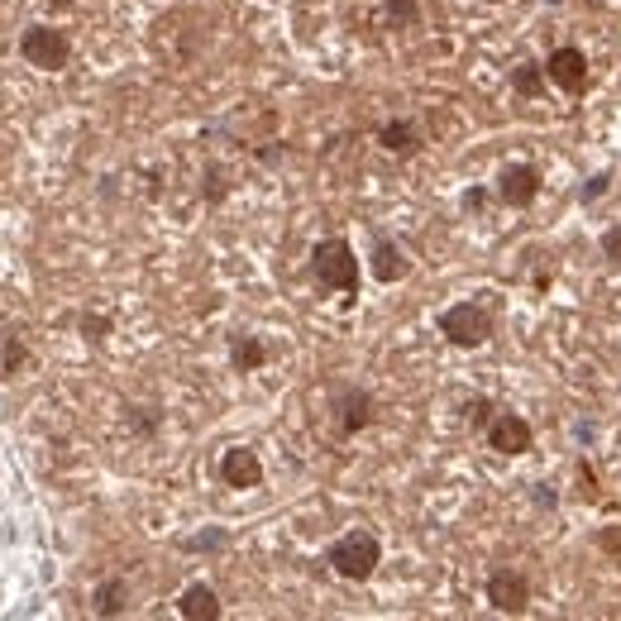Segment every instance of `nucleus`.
Here are the masks:
<instances>
[{
	"instance_id": "f257e3e1",
	"label": "nucleus",
	"mask_w": 621,
	"mask_h": 621,
	"mask_svg": "<svg viewBox=\"0 0 621 621\" xmlns=\"http://www.w3.org/2000/svg\"><path fill=\"white\" fill-rule=\"evenodd\" d=\"M325 564H330L340 579L364 583V579H373V569L383 564V545H378L373 531H344V536L325 550Z\"/></svg>"
},
{
	"instance_id": "f03ea898",
	"label": "nucleus",
	"mask_w": 621,
	"mask_h": 621,
	"mask_svg": "<svg viewBox=\"0 0 621 621\" xmlns=\"http://www.w3.org/2000/svg\"><path fill=\"white\" fill-rule=\"evenodd\" d=\"M311 278L325 292H359V258L349 249V239H321L311 249Z\"/></svg>"
},
{
	"instance_id": "7ed1b4c3",
	"label": "nucleus",
	"mask_w": 621,
	"mask_h": 621,
	"mask_svg": "<svg viewBox=\"0 0 621 621\" xmlns=\"http://www.w3.org/2000/svg\"><path fill=\"white\" fill-rule=\"evenodd\" d=\"M20 58L29 67H39V72H63L72 63V39L53 24H29L20 34Z\"/></svg>"
},
{
	"instance_id": "20e7f679",
	"label": "nucleus",
	"mask_w": 621,
	"mask_h": 621,
	"mask_svg": "<svg viewBox=\"0 0 621 621\" xmlns=\"http://www.w3.org/2000/svg\"><path fill=\"white\" fill-rule=\"evenodd\" d=\"M440 335H445L450 344H459V349H478V344L493 335V321L483 316V306L459 301V306H450V311L440 316Z\"/></svg>"
},
{
	"instance_id": "39448f33",
	"label": "nucleus",
	"mask_w": 621,
	"mask_h": 621,
	"mask_svg": "<svg viewBox=\"0 0 621 621\" xmlns=\"http://www.w3.org/2000/svg\"><path fill=\"white\" fill-rule=\"evenodd\" d=\"M335 430L340 435H359L364 426H373V397L364 387H335Z\"/></svg>"
},
{
	"instance_id": "423d86ee",
	"label": "nucleus",
	"mask_w": 621,
	"mask_h": 621,
	"mask_svg": "<svg viewBox=\"0 0 621 621\" xmlns=\"http://www.w3.org/2000/svg\"><path fill=\"white\" fill-rule=\"evenodd\" d=\"M488 602L497 612H521L531 602V583L521 579V569H493L488 574Z\"/></svg>"
},
{
	"instance_id": "0eeeda50",
	"label": "nucleus",
	"mask_w": 621,
	"mask_h": 621,
	"mask_svg": "<svg viewBox=\"0 0 621 621\" xmlns=\"http://www.w3.org/2000/svg\"><path fill=\"white\" fill-rule=\"evenodd\" d=\"M545 77L559 91H583L588 86V58H583V48H555L550 63H545Z\"/></svg>"
},
{
	"instance_id": "6e6552de",
	"label": "nucleus",
	"mask_w": 621,
	"mask_h": 621,
	"mask_svg": "<svg viewBox=\"0 0 621 621\" xmlns=\"http://www.w3.org/2000/svg\"><path fill=\"white\" fill-rule=\"evenodd\" d=\"M220 483H225V488H258V483H263V464H258V454L244 450V445L225 450L220 454Z\"/></svg>"
},
{
	"instance_id": "1a4fd4ad",
	"label": "nucleus",
	"mask_w": 621,
	"mask_h": 621,
	"mask_svg": "<svg viewBox=\"0 0 621 621\" xmlns=\"http://www.w3.org/2000/svg\"><path fill=\"white\" fill-rule=\"evenodd\" d=\"M488 450L526 454L531 450V426H526L521 416H493V421H488Z\"/></svg>"
},
{
	"instance_id": "9d476101",
	"label": "nucleus",
	"mask_w": 621,
	"mask_h": 621,
	"mask_svg": "<svg viewBox=\"0 0 621 621\" xmlns=\"http://www.w3.org/2000/svg\"><path fill=\"white\" fill-rule=\"evenodd\" d=\"M536 192H540V172L531 168V163H516V168H507L502 172V182H497V196L507 201V206H531L536 201Z\"/></svg>"
},
{
	"instance_id": "9b49d317",
	"label": "nucleus",
	"mask_w": 621,
	"mask_h": 621,
	"mask_svg": "<svg viewBox=\"0 0 621 621\" xmlns=\"http://www.w3.org/2000/svg\"><path fill=\"white\" fill-rule=\"evenodd\" d=\"M368 273H373L378 282H402L411 273V263H407V254H402L392 239L378 235V239H373V258H368Z\"/></svg>"
},
{
	"instance_id": "f8f14e48",
	"label": "nucleus",
	"mask_w": 621,
	"mask_h": 621,
	"mask_svg": "<svg viewBox=\"0 0 621 621\" xmlns=\"http://www.w3.org/2000/svg\"><path fill=\"white\" fill-rule=\"evenodd\" d=\"M177 612L187 621H215L225 607H220V598H215L211 583H187L182 588V598H177Z\"/></svg>"
},
{
	"instance_id": "ddd939ff",
	"label": "nucleus",
	"mask_w": 621,
	"mask_h": 621,
	"mask_svg": "<svg viewBox=\"0 0 621 621\" xmlns=\"http://www.w3.org/2000/svg\"><path fill=\"white\" fill-rule=\"evenodd\" d=\"M378 144H383L387 153H397V158H411V153L421 149V129L411 125V120H387V125L378 129Z\"/></svg>"
},
{
	"instance_id": "4468645a",
	"label": "nucleus",
	"mask_w": 621,
	"mask_h": 621,
	"mask_svg": "<svg viewBox=\"0 0 621 621\" xmlns=\"http://www.w3.org/2000/svg\"><path fill=\"white\" fill-rule=\"evenodd\" d=\"M230 364H235L239 373H254V368L268 364V344L258 340V335H235V344H230Z\"/></svg>"
},
{
	"instance_id": "2eb2a0df",
	"label": "nucleus",
	"mask_w": 621,
	"mask_h": 621,
	"mask_svg": "<svg viewBox=\"0 0 621 621\" xmlns=\"http://www.w3.org/2000/svg\"><path fill=\"white\" fill-rule=\"evenodd\" d=\"M125 598H129V583L125 579H106L101 588H96L91 607H96V617H120V612H125Z\"/></svg>"
},
{
	"instance_id": "dca6fc26",
	"label": "nucleus",
	"mask_w": 621,
	"mask_h": 621,
	"mask_svg": "<svg viewBox=\"0 0 621 621\" xmlns=\"http://www.w3.org/2000/svg\"><path fill=\"white\" fill-rule=\"evenodd\" d=\"M24 364H29V349H24V340H20V335H5V344H0V378H15Z\"/></svg>"
},
{
	"instance_id": "f3484780",
	"label": "nucleus",
	"mask_w": 621,
	"mask_h": 621,
	"mask_svg": "<svg viewBox=\"0 0 621 621\" xmlns=\"http://www.w3.org/2000/svg\"><path fill=\"white\" fill-rule=\"evenodd\" d=\"M387 15H392V24H416L421 20L416 0H387Z\"/></svg>"
},
{
	"instance_id": "a211bd4d",
	"label": "nucleus",
	"mask_w": 621,
	"mask_h": 621,
	"mask_svg": "<svg viewBox=\"0 0 621 621\" xmlns=\"http://www.w3.org/2000/svg\"><path fill=\"white\" fill-rule=\"evenodd\" d=\"M512 82H516V91L536 96V91H540V72H536V63H521V67H516V77H512Z\"/></svg>"
},
{
	"instance_id": "6ab92c4d",
	"label": "nucleus",
	"mask_w": 621,
	"mask_h": 621,
	"mask_svg": "<svg viewBox=\"0 0 621 621\" xmlns=\"http://www.w3.org/2000/svg\"><path fill=\"white\" fill-rule=\"evenodd\" d=\"M82 335H86V340H106L110 321H106V316H82Z\"/></svg>"
},
{
	"instance_id": "aec40b11",
	"label": "nucleus",
	"mask_w": 621,
	"mask_h": 621,
	"mask_svg": "<svg viewBox=\"0 0 621 621\" xmlns=\"http://www.w3.org/2000/svg\"><path fill=\"white\" fill-rule=\"evenodd\" d=\"M602 249H607V258H612V263H617V268H621V225H617V230H607V239H602Z\"/></svg>"
},
{
	"instance_id": "412c9836",
	"label": "nucleus",
	"mask_w": 621,
	"mask_h": 621,
	"mask_svg": "<svg viewBox=\"0 0 621 621\" xmlns=\"http://www.w3.org/2000/svg\"><path fill=\"white\" fill-rule=\"evenodd\" d=\"M206 196H211V201L225 196V172H206Z\"/></svg>"
},
{
	"instance_id": "4be33fe9",
	"label": "nucleus",
	"mask_w": 621,
	"mask_h": 621,
	"mask_svg": "<svg viewBox=\"0 0 621 621\" xmlns=\"http://www.w3.org/2000/svg\"><path fill=\"white\" fill-rule=\"evenodd\" d=\"M583 196H588V201H598V196H607V172H598V177H593V182L583 187Z\"/></svg>"
},
{
	"instance_id": "5701e85b",
	"label": "nucleus",
	"mask_w": 621,
	"mask_h": 621,
	"mask_svg": "<svg viewBox=\"0 0 621 621\" xmlns=\"http://www.w3.org/2000/svg\"><path fill=\"white\" fill-rule=\"evenodd\" d=\"M493 421V407L488 402H473V426H488Z\"/></svg>"
},
{
	"instance_id": "b1692460",
	"label": "nucleus",
	"mask_w": 621,
	"mask_h": 621,
	"mask_svg": "<svg viewBox=\"0 0 621 621\" xmlns=\"http://www.w3.org/2000/svg\"><path fill=\"white\" fill-rule=\"evenodd\" d=\"M493 5H497V0H493Z\"/></svg>"
}]
</instances>
